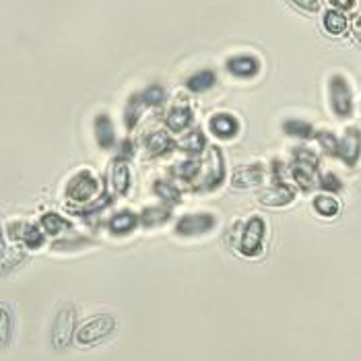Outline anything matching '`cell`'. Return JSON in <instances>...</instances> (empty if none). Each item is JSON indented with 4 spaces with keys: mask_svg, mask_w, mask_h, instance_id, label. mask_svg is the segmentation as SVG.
Instances as JSON below:
<instances>
[{
    "mask_svg": "<svg viewBox=\"0 0 361 361\" xmlns=\"http://www.w3.org/2000/svg\"><path fill=\"white\" fill-rule=\"evenodd\" d=\"M77 307L75 304H64L56 312L52 329H50V345L54 351H64L73 338L77 336Z\"/></svg>",
    "mask_w": 361,
    "mask_h": 361,
    "instance_id": "1",
    "label": "cell"
},
{
    "mask_svg": "<svg viewBox=\"0 0 361 361\" xmlns=\"http://www.w3.org/2000/svg\"><path fill=\"white\" fill-rule=\"evenodd\" d=\"M116 331H118V318L114 314H97L77 329L75 338L81 347H93L110 338Z\"/></svg>",
    "mask_w": 361,
    "mask_h": 361,
    "instance_id": "2",
    "label": "cell"
},
{
    "mask_svg": "<svg viewBox=\"0 0 361 361\" xmlns=\"http://www.w3.org/2000/svg\"><path fill=\"white\" fill-rule=\"evenodd\" d=\"M264 238H267V223H264V219L262 217H252L242 229L238 250L242 252L244 256H248V258H256L264 250Z\"/></svg>",
    "mask_w": 361,
    "mask_h": 361,
    "instance_id": "3",
    "label": "cell"
},
{
    "mask_svg": "<svg viewBox=\"0 0 361 361\" xmlns=\"http://www.w3.org/2000/svg\"><path fill=\"white\" fill-rule=\"evenodd\" d=\"M329 95H331V108L336 118H349L353 114V93L345 77L341 75L331 77Z\"/></svg>",
    "mask_w": 361,
    "mask_h": 361,
    "instance_id": "4",
    "label": "cell"
},
{
    "mask_svg": "<svg viewBox=\"0 0 361 361\" xmlns=\"http://www.w3.org/2000/svg\"><path fill=\"white\" fill-rule=\"evenodd\" d=\"M97 192H99V180L89 169L77 171L66 184V196L73 202H89Z\"/></svg>",
    "mask_w": 361,
    "mask_h": 361,
    "instance_id": "5",
    "label": "cell"
},
{
    "mask_svg": "<svg viewBox=\"0 0 361 361\" xmlns=\"http://www.w3.org/2000/svg\"><path fill=\"white\" fill-rule=\"evenodd\" d=\"M215 225H217L215 217L209 215V213H190V215H184V217L178 221V225H176V233H178V235H184V238H192V235L209 233Z\"/></svg>",
    "mask_w": 361,
    "mask_h": 361,
    "instance_id": "6",
    "label": "cell"
},
{
    "mask_svg": "<svg viewBox=\"0 0 361 361\" xmlns=\"http://www.w3.org/2000/svg\"><path fill=\"white\" fill-rule=\"evenodd\" d=\"M361 155V133L357 128H349L345 133V137L338 140V157L347 164L349 167H353L360 161Z\"/></svg>",
    "mask_w": 361,
    "mask_h": 361,
    "instance_id": "7",
    "label": "cell"
},
{
    "mask_svg": "<svg viewBox=\"0 0 361 361\" xmlns=\"http://www.w3.org/2000/svg\"><path fill=\"white\" fill-rule=\"evenodd\" d=\"M8 231H11V238L13 240H21L27 248L31 250H37L44 246V233L35 227V225H29V223H11L8 225Z\"/></svg>",
    "mask_w": 361,
    "mask_h": 361,
    "instance_id": "8",
    "label": "cell"
},
{
    "mask_svg": "<svg viewBox=\"0 0 361 361\" xmlns=\"http://www.w3.org/2000/svg\"><path fill=\"white\" fill-rule=\"evenodd\" d=\"M227 71L238 79H252L260 73V60L248 54L235 56L227 60Z\"/></svg>",
    "mask_w": 361,
    "mask_h": 361,
    "instance_id": "9",
    "label": "cell"
},
{
    "mask_svg": "<svg viewBox=\"0 0 361 361\" xmlns=\"http://www.w3.org/2000/svg\"><path fill=\"white\" fill-rule=\"evenodd\" d=\"M209 130L217 137V139L229 140L233 139L240 133V122L231 116V114H217L209 120Z\"/></svg>",
    "mask_w": 361,
    "mask_h": 361,
    "instance_id": "10",
    "label": "cell"
},
{
    "mask_svg": "<svg viewBox=\"0 0 361 361\" xmlns=\"http://www.w3.org/2000/svg\"><path fill=\"white\" fill-rule=\"evenodd\" d=\"M264 180V167L260 164H252V166L238 167L231 176V184L235 188H250L258 186Z\"/></svg>",
    "mask_w": 361,
    "mask_h": 361,
    "instance_id": "11",
    "label": "cell"
},
{
    "mask_svg": "<svg viewBox=\"0 0 361 361\" xmlns=\"http://www.w3.org/2000/svg\"><path fill=\"white\" fill-rule=\"evenodd\" d=\"M293 198H295L293 188H289L283 182H275L271 188H267L264 192H260V196H258V200L262 204H267V207H285V204L293 202Z\"/></svg>",
    "mask_w": 361,
    "mask_h": 361,
    "instance_id": "12",
    "label": "cell"
},
{
    "mask_svg": "<svg viewBox=\"0 0 361 361\" xmlns=\"http://www.w3.org/2000/svg\"><path fill=\"white\" fill-rule=\"evenodd\" d=\"M223 178H225V164H223V155L221 151L217 149V147H213L211 151H209V173H207V178H204V190H211V188H215V186H219L223 182Z\"/></svg>",
    "mask_w": 361,
    "mask_h": 361,
    "instance_id": "13",
    "label": "cell"
},
{
    "mask_svg": "<svg viewBox=\"0 0 361 361\" xmlns=\"http://www.w3.org/2000/svg\"><path fill=\"white\" fill-rule=\"evenodd\" d=\"M93 130H95V140L99 145V149L108 151L116 142V135H114V124H111L108 114H99L93 122Z\"/></svg>",
    "mask_w": 361,
    "mask_h": 361,
    "instance_id": "14",
    "label": "cell"
},
{
    "mask_svg": "<svg viewBox=\"0 0 361 361\" xmlns=\"http://www.w3.org/2000/svg\"><path fill=\"white\" fill-rule=\"evenodd\" d=\"M15 336V314L8 304L0 302V351L8 349Z\"/></svg>",
    "mask_w": 361,
    "mask_h": 361,
    "instance_id": "15",
    "label": "cell"
},
{
    "mask_svg": "<svg viewBox=\"0 0 361 361\" xmlns=\"http://www.w3.org/2000/svg\"><path fill=\"white\" fill-rule=\"evenodd\" d=\"M192 120H195V116H192V110L188 106H178V108L169 110L166 124L171 133H182L192 124Z\"/></svg>",
    "mask_w": 361,
    "mask_h": 361,
    "instance_id": "16",
    "label": "cell"
},
{
    "mask_svg": "<svg viewBox=\"0 0 361 361\" xmlns=\"http://www.w3.org/2000/svg\"><path fill=\"white\" fill-rule=\"evenodd\" d=\"M110 180H111V186H114V190L118 192L120 196L128 195V190H130V184H133V178H130V169L128 166L124 164V161H116L114 167H111V173H110Z\"/></svg>",
    "mask_w": 361,
    "mask_h": 361,
    "instance_id": "17",
    "label": "cell"
},
{
    "mask_svg": "<svg viewBox=\"0 0 361 361\" xmlns=\"http://www.w3.org/2000/svg\"><path fill=\"white\" fill-rule=\"evenodd\" d=\"M137 215L135 213H130V211H122V213H118V215H114L110 221V231L114 235H126V233H130L135 227H137Z\"/></svg>",
    "mask_w": 361,
    "mask_h": 361,
    "instance_id": "18",
    "label": "cell"
},
{
    "mask_svg": "<svg viewBox=\"0 0 361 361\" xmlns=\"http://www.w3.org/2000/svg\"><path fill=\"white\" fill-rule=\"evenodd\" d=\"M145 145H147V153L151 157H159V155H164L167 151H171V147H173V142H171V139L167 137L166 133H153V135H149L147 140H145Z\"/></svg>",
    "mask_w": 361,
    "mask_h": 361,
    "instance_id": "19",
    "label": "cell"
},
{
    "mask_svg": "<svg viewBox=\"0 0 361 361\" xmlns=\"http://www.w3.org/2000/svg\"><path fill=\"white\" fill-rule=\"evenodd\" d=\"M215 83H217V75L213 71H198L186 81V87L195 93H204Z\"/></svg>",
    "mask_w": 361,
    "mask_h": 361,
    "instance_id": "20",
    "label": "cell"
},
{
    "mask_svg": "<svg viewBox=\"0 0 361 361\" xmlns=\"http://www.w3.org/2000/svg\"><path fill=\"white\" fill-rule=\"evenodd\" d=\"M312 207H314V211L318 213V215H322V217H326V219H333L336 217L338 213H341V204H338V200L334 198V196H316L314 198V202H312Z\"/></svg>",
    "mask_w": 361,
    "mask_h": 361,
    "instance_id": "21",
    "label": "cell"
},
{
    "mask_svg": "<svg viewBox=\"0 0 361 361\" xmlns=\"http://www.w3.org/2000/svg\"><path fill=\"white\" fill-rule=\"evenodd\" d=\"M283 130L289 135V137H298V139H310V137H314V128H312V124H307L304 120H287L285 124H283Z\"/></svg>",
    "mask_w": 361,
    "mask_h": 361,
    "instance_id": "22",
    "label": "cell"
},
{
    "mask_svg": "<svg viewBox=\"0 0 361 361\" xmlns=\"http://www.w3.org/2000/svg\"><path fill=\"white\" fill-rule=\"evenodd\" d=\"M347 17L341 13V11H329L326 15H324V29L329 31V33H333V35H341V33H345V29H347Z\"/></svg>",
    "mask_w": 361,
    "mask_h": 361,
    "instance_id": "23",
    "label": "cell"
},
{
    "mask_svg": "<svg viewBox=\"0 0 361 361\" xmlns=\"http://www.w3.org/2000/svg\"><path fill=\"white\" fill-rule=\"evenodd\" d=\"M39 223H42L44 231H46L48 235H58V233H62V231L68 227V221H66L62 215H58V213H46Z\"/></svg>",
    "mask_w": 361,
    "mask_h": 361,
    "instance_id": "24",
    "label": "cell"
},
{
    "mask_svg": "<svg viewBox=\"0 0 361 361\" xmlns=\"http://www.w3.org/2000/svg\"><path fill=\"white\" fill-rule=\"evenodd\" d=\"M155 195L159 196L161 200H166L169 204H178L180 202V190L171 184V182H164V180H159V182H155Z\"/></svg>",
    "mask_w": 361,
    "mask_h": 361,
    "instance_id": "25",
    "label": "cell"
},
{
    "mask_svg": "<svg viewBox=\"0 0 361 361\" xmlns=\"http://www.w3.org/2000/svg\"><path fill=\"white\" fill-rule=\"evenodd\" d=\"M145 108V102L140 97H130L128 102V108L124 111V120H126V128H135V124L139 122L140 114Z\"/></svg>",
    "mask_w": 361,
    "mask_h": 361,
    "instance_id": "26",
    "label": "cell"
},
{
    "mask_svg": "<svg viewBox=\"0 0 361 361\" xmlns=\"http://www.w3.org/2000/svg\"><path fill=\"white\" fill-rule=\"evenodd\" d=\"M140 99L145 102V106H159L166 99V89L161 85H151L142 91Z\"/></svg>",
    "mask_w": 361,
    "mask_h": 361,
    "instance_id": "27",
    "label": "cell"
},
{
    "mask_svg": "<svg viewBox=\"0 0 361 361\" xmlns=\"http://www.w3.org/2000/svg\"><path fill=\"white\" fill-rule=\"evenodd\" d=\"M169 219V211L167 209H147L142 213V225L145 227H153V225H161Z\"/></svg>",
    "mask_w": 361,
    "mask_h": 361,
    "instance_id": "28",
    "label": "cell"
},
{
    "mask_svg": "<svg viewBox=\"0 0 361 361\" xmlns=\"http://www.w3.org/2000/svg\"><path fill=\"white\" fill-rule=\"evenodd\" d=\"M180 147H182V151H188V153H200L204 149V137H202V133L200 130L190 133L186 139L182 140Z\"/></svg>",
    "mask_w": 361,
    "mask_h": 361,
    "instance_id": "29",
    "label": "cell"
},
{
    "mask_svg": "<svg viewBox=\"0 0 361 361\" xmlns=\"http://www.w3.org/2000/svg\"><path fill=\"white\" fill-rule=\"evenodd\" d=\"M316 139L320 142V147L329 153V155H338V139L329 130H320L316 133Z\"/></svg>",
    "mask_w": 361,
    "mask_h": 361,
    "instance_id": "30",
    "label": "cell"
},
{
    "mask_svg": "<svg viewBox=\"0 0 361 361\" xmlns=\"http://www.w3.org/2000/svg\"><path fill=\"white\" fill-rule=\"evenodd\" d=\"M198 171H200V164H196V161H184V164L176 166V173L184 180H195Z\"/></svg>",
    "mask_w": 361,
    "mask_h": 361,
    "instance_id": "31",
    "label": "cell"
},
{
    "mask_svg": "<svg viewBox=\"0 0 361 361\" xmlns=\"http://www.w3.org/2000/svg\"><path fill=\"white\" fill-rule=\"evenodd\" d=\"M320 186H322L324 190H329V192H338V190L343 188L341 180H338L334 173H324L322 180H320Z\"/></svg>",
    "mask_w": 361,
    "mask_h": 361,
    "instance_id": "32",
    "label": "cell"
},
{
    "mask_svg": "<svg viewBox=\"0 0 361 361\" xmlns=\"http://www.w3.org/2000/svg\"><path fill=\"white\" fill-rule=\"evenodd\" d=\"M289 2H291L293 6L306 11V13H316V11L320 8V2H318V0H289Z\"/></svg>",
    "mask_w": 361,
    "mask_h": 361,
    "instance_id": "33",
    "label": "cell"
},
{
    "mask_svg": "<svg viewBox=\"0 0 361 361\" xmlns=\"http://www.w3.org/2000/svg\"><path fill=\"white\" fill-rule=\"evenodd\" d=\"M331 2H333L338 11H347V8H351L355 4V0H331Z\"/></svg>",
    "mask_w": 361,
    "mask_h": 361,
    "instance_id": "34",
    "label": "cell"
},
{
    "mask_svg": "<svg viewBox=\"0 0 361 361\" xmlns=\"http://www.w3.org/2000/svg\"><path fill=\"white\" fill-rule=\"evenodd\" d=\"M6 254V242H4V233H2V225H0V258Z\"/></svg>",
    "mask_w": 361,
    "mask_h": 361,
    "instance_id": "35",
    "label": "cell"
}]
</instances>
